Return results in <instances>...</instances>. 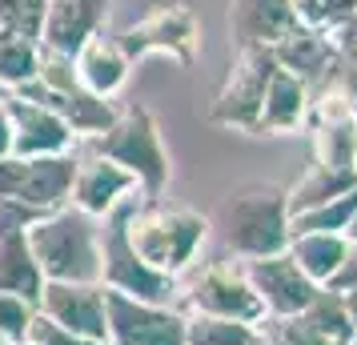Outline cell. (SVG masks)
<instances>
[{
  "instance_id": "60d3db41",
  "label": "cell",
  "mask_w": 357,
  "mask_h": 345,
  "mask_svg": "<svg viewBox=\"0 0 357 345\" xmlns=\"http://www.w3.org/2000/svg\"><path fill=\"white\" fill-rule=\"evenodd\" d=\"M349 345H357V333H354V342H349Z\"/></svg>"
},
{
  "instance_id": "ac0fdd59",
  "label": "cell",
  "mask_w": 357,
  "mask_h": 345,
  "mask_svg": "<svg viewBox=\"0 0 357 345\" xmlns=\"http://www.w3.org/2000/svg\"><path fill=\"white\" fill-rule=\"evenodd\" d=\"M297 29L289 0H229V36H233V49L245 45H265L273 49L277 40Z\"/></svg>"
},
{
  "instance_id": "44dd1931",
  "label": "cell",
  "mask_w": 357,
  "mask_h": 345,
  "mask_svg": "<svg viewBox=\"0 0 357 345\" xmlns=\"http://www.w3.org/2000/svg\"><path fill=\"white\" fill-rule=\"evenodd\" d=\"M305 121H309V89L293 72L277 68L269 77L265 100H261L257 137H289V132L305 129Z\"/></svg>"
},
{
  "instance_id": "6da1fadb",
  "label": "cell",
  "mask_w": 357,
  "mask_h": 345,
  "mask_svg": "<svg viewBox=\"0 0 357 345\" xmlns=\"http://www.w3.org/2000/svg\"><path fill=\"white\" fill-rule=\"evenodd\" d=\"M209 233V217L177 201L141 197L129 201L125 209V237H129L132 253L165 277H181L205 249Z\"/></svg>"
},
{
  "instance_id": "8992f818",
  "label": "cell",
  "mask_w": 357,
  "mask_h": 345,
  "mask_svg": "<svg viewBox=\"0 0 357 345\" xmlns=\"http://www.w3.org/2000/svg\"><path fill=\"white\" fill-rule=\"evenodd\" d=\"M273 72H277L273 49H265V45L233 49L225 81H221V89H217V97L209 105V125L229 129V132H253L257 137L261 100H265V89H269Z\"/></svg>"
},
{
  "instance_id": "7a4b0ae2",
  "label": "cell",
  "mask_w": 357,
  "mask_h": 345,
  "mask_svg": "<svg viewBox=\"0 0 357 345\" xmlns=\"http://www.w3.org/2000/svg\"><path fill=\"white\" fill-rule=\"evenodd\" d=\"M209 225L233 257L257 261L289 249V201L281 185H241L217 201Z\"/></svg>"
},
{
  "instance_id": "ba28073f",
  "label": "cell",
  "mask_w": 357,
  "mask_h": 345,
  "mask_svg": "<svg viewBox=\"0 0 357 345\" xmlns=\"http://www.w3.org/2000/svg\"><path fill=\"white\" fill-rule=\"evenodd\" d=\"M305 129H309V145H313V164L357 169V116L345 105V97H341V89L333 77L325 84H317V89H309Z\"/></svg>"
},
{
  "instance_id": "836d02e7",
  "label": "cell",
  "mask_w": 357,
  "mask_h": 345,
  "mask_svg": "<svg viewBox=\"0 0 357 345\" xmlns=\"http://www.w3.org/2000/svg\"><path fill=\"white\" fill-rule=\"evenodd\" d=\"M36 217H45V213H36V209L20 205V201L0 197V237H8V233H24Z\"/></svg>"
},
{
  "instance_id": "52a82bcc",
  "label": "cell",
  "mask_w": 357,
  "mask_h": 345,
  "mask_svg": "<svg viewBox=\"0 0 357 345\" xmlns=\"http://www.w3.org/2000/svg\"><path fill=\"white\" fill-rule=\"evenodd\" d=\"M132 201H137V197H132ZM125 209H129V201H125L113 217H105V221H100V289L137 297V301H157V305H169L173 293L181 289L177 277L157 273L153 265H145L137 253H132L129 237H125Z\"/></svg>"
},
{
  "instance_id": "5b68a950",
  "label": "cell",
  "mask_w": 357,
  "mask_h": 345,
  "mask_svg": "<svg viewBox=\"0 0 357 345\" xmlns=\"http://www.w3.org/2000/svg\"><path fill=\"white\" fill-rule=\"evenodd\" d=\"M116 45L129 56V65L145 61V56H169L181 68H189L201 56V17L185 0H161L141 20H132L116 36Z\"/></svg>"
},
{
  "instance_id": "1f68e13d",
  "label": "cell",
  "mask_w": 357,
  "mask_h": 345,
  "mask_svg": "<svg viewBox=\"0 0 357 345\" xmlns=\"http://www.w3.org/2000/svg\"><path fill=\"white\" fill-rule=\"evenodd\" d=\"M36 317V305L24 301V297H13V293H0V337L4 342L20 345L29 337V325Z\"/></svg>"
},
{
  "instance_id": "ffe728a7",
  "label": "cell",
  "mask_w": 357,
  "mask_h": 345,
  "mask_svg": "<svg viewBox=\"0 0 357 345\" xmlns=\"http://www.w3.org/2000/svg\"><path fill=\"white\" fill-rule=\"evenodd\" d=\"M273 61H277V68L293 72L305 89H317V84H325L333 77L337 52H333V45H329L325 33H313V29H301L297 24L285 40L273 45Z\"/></svg>"
},
{
  "instance_id": "f35d334b",
  "label": "cell",
  "mask_w": 357,
  "mask_h": 345,
  "mask_svg": "<svg viewBox=\"0 0 357 345\" xmlns=\"http://www.w3.org/2000/svg\"><path fill=\"white\" fill-rule=\"evenodd\" d=\"M4 97H8V89H4V84H0V100H4Z\"/></svg>"
},
{
  "instance_id": "3957f363",
  "label": "cell",
  "mask_w": 357,
  "mask_h": 345,
  "mask_svg": "<svg viewBox=\"0 0 357 345\" xmlns=\"http://www.w3.org/2000/svg\"><path fill=\"white\" fill-rule=\"evenodd\" d=\"M40 277L68 281V285H100V221L89 213L61 205L52 213L36 217L24 229Z\"/></svg>"
},
{
  "instance_id": "f546056e",
  "label": "cell",
  "mask_w": 357,
  "mask_h": 345,
  "mask_svg": "<svg viewBox=\"0 0 357 345\" xmlns=\"http://www.w3.org/2000/svg\"><path fill=\"white\" fill-rule=\"evenodd\" d=\"M45 0H0V33L20 40H40Z\"/></svg>"
},
{
  "instance_id": "e575fe53",
  "label": "cell",
  "mask_w": 357,
  "mask_h": 345,
  "mask_svg": "<svg viewBox=\"0 0 357 345\" xmlns=\"http://www.w3.org/2000/svg\"><path fill=\"white\" fill-rule=\"evenodd\" d=\"M333 81H337L345 105H349V109H354V116H357V65H337Z\"/></svg>"
},
{
  "instance_id": "2e32d148",
  "label": "cell",
  "mask_w": 357,
  "mask_h": 345,
  "mask_svg": "<svg viewBox=\"0 0 357 345\" xmlns=\"http://www.w3.org/2000/svg\"><path fill=\"white\" fill-rule=\"evenodd\" d=\"M13 93L24 97V100H33V105L52 109V113L68 125V132H73L77 141H97V137H105L109 125L116 121V113H121L113 100L93 97V93H84V89H73V93H49L45 84H36V77L29 84L13 89Z\"/></svg>"
},
{
  "instance_id": "f1b7e54d",
  "label": "cell",
  "mask_w": 357,
  "mask_h": 345,
  "mask_svg": "<svg viewBox=\"0 0 357 345\" xmlns=\"http://www.w3.org/2000/svg\"><path fill=\"white\" fill-rule=\"evenodd\" d=\"M293 17L301 29H313V33H329L337 29L341 20H349L357 13V0H289Z\"/></svg>"
},
{
  "instance_id": "30bf717a",
  "label": "cell",
  "mask_w": 357,
  "mask_h": 345,
  "mask_svg": "<svg viewBox=\"0 0 357 345\" xmlns=\"http://www.w3.org/2000/svg\"><path fill=\"white\" fill-rule=\"evenodd\" d=\"M77 177V157H36V161H20V157H0V197L20 201L36 213H52L68 205V189Z\"/></svg>"
},
{
  "instance_id": "4316f807",
  "label": "cell",
  "mask_w": 357,
  "mask_h": 345,
  "mask_svg": "<svg viewBox=\"0 0 357 345\" xmlns=\"http://www.w3.org/2000/svg\"><path fill=\"white\" fill-rule=\"evenodd\" d=\"M354 213H357V189H349V193L325 201L317 209H305V213L289 217V237H301V233H345Z\"/></svg>"
},
{
  "instance_id": "4fadbf2b",
  "label": "cell",
  "mask_w": 357,
  "mask_h": 345,
  "mask_svg": "<svg viewBox=\"0 0 357 345\" xmlns=\"http://www.w3.org/2000/svg\"><path fill=\"white\" fill-rule=\"evenodd\" d=\"M4 109H8V129H13V157L36 161V157H65V153H73L77 137L68 132V125L52 109L33 105V100L17 97V93H8Z\"/></svg>"
},
{
  "instance_id": "8d00e7d4",
  "label": "cell",
  "mask_w": 357,
  "mask_h": 345,
  "mask_svg": "<svg viewBox=\"0 0 357 345\" xmlns=\"http://www.w3.org/2000/svg\"><path fill=\"white\" fill-rule=\"evenodd\" d=\"M345 297V309H349V317H354V325H357V289L354 293H341Z\"/></svg>"
},
{
  "instance_id": "7c38bea8",
  "label": "cell",
  "mask_w": 357,
  "mask_h": 345,
  "mask_svg": "<svg viewBox=\"0 0 357 345\" xmlns=\"http://www.w3.org/2000/svg\"><path fill=\"white\" fill-rule=\"evenodd\" d=\"M241 269H245V277H249V285H253V293H257L265 317H297V313L309 309V301L321 289V285H313L297 269V261H293L289 253L241 261Z\"/></svg>"
},
{
  "instance_id": "484cf974",
  "label": "cell",
  "mask_w": 357,
  "mask_h": 345,
  "mask_svg": "<svg viewBox=\"0 0 357 345\" xmlns=\"http://www.w3.org/2000/svg\"><path fill=\"white\" fill-rule=\"evenodd\" d=\"M309 325L321 333L329 345H349L354 342V317H349V309H345V297L333 293V289H317V297L309 301V309L301 313Z\"/></svg>"
},
{
  "instance_id": "74e56055",
  "label": "cell",
  "mask_w": 357,
  "mask_h": 345,
  "mask_svg": "<svg viewBox=\"0 0 357 345\" xmlns=\"http://www.w3.org/2000/svg\"><path fill=\"white\" fill-rule=\"evenodd\" d=\"M345 241H349V245H357V213H354V221H349V229H345Z\"/></svg>"
},
{
  "instance_id": "9c48e42d",
  "label": "cell",
  "mask_w": 357,
  "mask_h": 345,
  "mask_svg": "<svg viewBox=\"0 0 357 345\" xmlns=\"http://www.w3.org/2000/svg\"><path fill=\"white\" fill-rule=\"evenodd\" d=\"M105 345H185V313L105 289Z\"/></svg>"
},
{
  "instance_id": "5bb4252c",
  "label": "cell",
  "mask_w": 357,
  "mask_h": 345,
  "mask_svg": "<svg viewBox=\"0 0 357 345\" xmlns=\"http://www.w3.org/2000/svg\"><path fill=\"white\" fill-rule=\"evenodd\" d=\"M132 197H141V189L121 164L105 161L97 153L77 161V177H73V189H68V205L73 209L89 213L93 221H105Z\"/></svg>"
},
{
  "instance_id": "d4e9b609",
  "label": "cell",
  "mask_w": 357,
  "mask_h": 345,
  "mask_svg": "<svg viewBox=\"0 0 357 345\" xmlns=\"http://www.w3.org/2000/svg\"><path fill=\"white\" fill-rule=\"evenodd\" d=\"M261 325L209 313H185V345H261Z\"/></svg>"
},
{
  "instance_id": "d6986e66",
  "label": "cell",
  "mask_w": 357,
  "mask_h": 345,
  "mask_svg": "<svg viewBox=\"0 0 357 345\" xmlns=\"http://www.w3.org/2000/svg\"><path fill=\"white\" fill-rule=\"evenodd\" d=\"M73 68H77V84H81L84 93L105 97V100H113L132 72L129 56L116 45V36H105V33L89 36L81 49L73 52Z\"/></svg>"
},
{
  "instance_id": "7402d4cb",
  "label": "cell",
  "mask_w": 357,
  "mask_h": 345,
  "mask_svg": "<svg viewBox=\"0 0 357 345\" xmlns=\"http://www.w3.org/2000/svg\"><path fill=\"white\" fill-rule=\"evenodd\" d=\"M289 253L297 269L305 273L313 285H329V281L337 277L341 261H345V253H349V241H345V233H301V237H289Z\"/></svg>"
},
{
  "instance_id": "4dcf8cb0",
  "label": "cell",
  "mask_w": 357,
  "mask_h": 345,
  "mask_svg": "<svg viewBox=\"0 0 357 345\" xmlns=\"http://www.w3.org/2000/svg\"><path fill=\"white\" fill-rule=\"evenodd\" d=\"M261 337H265V345H329L301 313L297 317H265Z\"/></svg>"
},
{
  "instance_id": "cb8c5ba5",
  "label": "cell",
  "mask_w": 357,
  "mask_h": 345,
  "mask_svg": "<svg viewBox=\"0 0 357 345\" xmlns=\"http://www.w3.org/2000/svg\"><path fill=\"white\" fill-rule=\"evenodd\" d=\"M357 189V169H329V164H309L305 173L285 189V201H289V217L305 213V209H317L325 201L341 197Z\"/></svg>"
},
{
  "instance_id": "7bdbcfd3",
  "label": "cell",
  "mask_w": 357,
  "mask_h": 345,
  "mask_svg": "<svg viewBox=\"0 0 357 345\" xmlns=\"http://www.w3.org/2000/svg\"><path fill=\"white\" fill-rule=\"evenodd\" d=\"M261 345H265V342H261Z\"/></svg>"
},
{
  "instance_id": "b9f144b4",
  "label": "cell",
  "mask_w": 357,
  "mask_h": 345,
  "mask_svg": "<svg viewBox=\"0 0 357 345\" xmlns=\"http://www.w3.org/2000/svg\"><path fill=\"white\" fill-rule=\"evenodd\" d=\"M20 345H29V342H20Z\"/></svg>"
},
{
  "instance_id": "603a6c76",
  "label": "cell",
  "mask_w": 357,
  "mask_h": 345,
  "mask_svg": "<svg viewBox=\"0 0 357 345\" xmlns=\"http://www.w3.org/2000/svg\"><path fill=\"white\" fill-rule=\"evenodd\" d=\"M40 289H45V277H40V265L29 249V237L24 233L0 237V293L24 297L36 305Z\"/></svg>"
},
{
  "instance_id": "277c9868",
  "label": "cell",
  "mask_w": 357,
  "mask_h": 345,
  "mask_svg": "<svg viewBox=\"0 0 357 345\" xmlns=\"http://www.w3.org/2000/svg\"><path fill=\"white\" fill-rule=\"evenodd\" d=\"M93 153L121 164L137 181L141 197H161L173 181V161H169V148H165L161 125H157L153 109H145V105L121 109L116 121L109 125V132L93 141Z\"/></svg>"
},
{
  "instance_id": "d6a6232c",
  "label": "cell",
  "mask_w": 357,
  "mask_h": 345,
  "mask_svg": "<svg viewBox=\"0 0 357 345\" xmlns=\"http://www.w3.org/2000/svg\"><path fill=\"white\" fill-rule=\"evenodd\" d=\"M29 345H105V342H93V337H81V333H68V329L52 325V321H45L40 313L33 317V325H29V337H24Z\"/></svg>"
},
{
  "instance_id": "ab89813d",
  "label": "cell",
  "mask_w": 357,
  "mask_h": 345,
  "mask_svg": "<svg viewBox=\"0 0 357 345\" xmlns=\"http://www.w3.org/2000/svg\"><path fill=\"white\" fill-rule=\"evenodd\" d=\"M0 345H13V342H4V337H0Z\"/></svg>"
},
{
  "instance_id": "8fae6325",
  "label": "cell",
  "mask_w": 357,
  "mask_h": 345,
  "mask_svg": "<svg viewBox=\"0 0 357 345\" xmlns=\"http://www.w3.org/2000/svg\"><path fill=\"white\" fill-rule=\"evenodd\" d=\"M185 305H189V313H209V317H229V321H249V325L265 321V309H261L245 269L233 261L205 265L185 285Z\"/></svg>"
},
{
  "instance_id": "83f0119b",
  "label": "cell",
  "mask_w": 357,
  "mask_h": 345,
  "mask_svg": "<svg viewBox=\"0 0 357 345\" xmlns=\"http://www.w3.org/2000/svg\"><path fill=\"white\" fill-rule=\"evenodd\" d=\"M36 61H40V45H36V40H20V36L0 33V84H4L8 93L33 81Z\"/></svg>"
},
{
  "instance_id": "e0dca14e",
  "label": "cell",
  "mask_w": 357,
  "mask_h": 345,
  "mask_svg": "<svg viewBox=\"0 0 357 345\" xmlns=\"http://www.w3.org/2000/svg\"><path fill=\"white\" fill-rule=\"evenodd\" d=\"M109 20V0H45V20H40V49L49 52H73L89 36L105 33Z\"/></svg>"
},
{
  "instance_id": "d590c367",
  "label": "cell",
  "mask_w": 357,
  "mask_h": 345,
  "mask_svg": "<svg viewBox=\"0 0 357 345\" xmlns=\"http://www.w3.org/2000/svg\"><path fill=\"white\" fill-rule=\"evenodd\" d=\"M4 100H0V157H13V129H8V109H4Z\"/></svg>"
},
{
  "instance_id": "9a60e30c",
  "label": "cell",
  "mask_w": 357,
  "mask_h": 345,
  "mask_svg": "<svg viewBox=\"0 0 357 345\" xmlns=\"http://www.w3.org/2000/svg\"><path fill=\"white\" fill-rule=\"evenodd\" d=\"M36 313L52 325L81 333L93 342H105V289L100 285H68V281H45L36 297Z\"/></svg>"
}]
</instances>
